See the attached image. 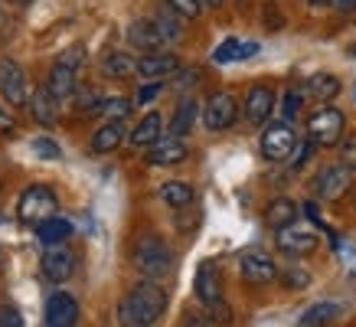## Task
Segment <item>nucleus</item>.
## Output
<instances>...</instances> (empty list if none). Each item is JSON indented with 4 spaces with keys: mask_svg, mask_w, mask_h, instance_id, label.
<instances>
[{
    "mask_svg": "<svg viewBox=\"0 0 356 327\" xmlns=\"http://www.w3.org/2000/svg\"><path fill=\"white\" fill-rule=\"evenodd\" d=\"M161 82H147V86H140L138 88V105H151V102H154V98H157V95H161Z\"/></svg>",
    "mask_w": 356,
    "mask_h": 327,
    "instance_id": "obj_37",
    "label": "nucleus"
},
{
    "mask_svg": "<svg viewBox=\"0 0 356 327\" xmlns=\"http://www.w3.org/2000/svg\"><path fill=\"white\" fill-rule=\"evenodd\" d=\"M40 265H43V275L49 282H65L69 275L76 272V255L65 249V246H46Z\"/></svg>",
    "mask_w": 356,
    "mask_h": 327,
    "instance_id": "obj_13",
    "label": "nucleus"
},
{
    "mask_svg": "<svg viewBox=\"0 0 356 327\" xmlns=\"http://www.w3.org/2000/svg\"><path fill=\"white\" fill-rule=\"evenodd\" d=\"M275 111V88L271 86H252L245 92V118L252 125H265Z\"/></svg>",
    "mask_w": 356,
    "mask_h": 327,
    "instance_id": "obj_15",
    "label": "nucleus"
},
{
    "mask_svg": "<svg viewBox=\"0 0 356 327\" xmlns=\"http://www.w3.org/2000/svg\"><path fill=\"white\" fill-rule=\"evenodd\" d=\"M337 317H340V305L337 301H317L307 311H301L298 327H327V324H334Z\"/></svg>",
    "mask_w": 356,
    "mask_h": 327,
    "instance_id": "obj_24",
    "label": "nucleus"
},
{
    "mask_svg": "<svg viewBox=\"0 0 356 327\" xmlns=\"http://www.w3.org/2000/svg\"><path fill=\"white\" fill-rule=\"evenodd\" d=\"M56 207H59V200L49 186H30V190H23L20 200H17V216L23 223H43V219L56 216Z\"/></svg>",
    "mask_w": 356,
    "mask_h": 327,
    "instance_id": "obj_4",
    "label": "nucleus"
},
{
    "mask_svg": "<svg viewBox=\"0 0 356 327\" xmlns=\"http://www.w3.org/2000/svg\"><path fill=\"white\" fill-rule=\"evenodd\" d=\"M304 109V92L301 88H288L284 92V102H281V115H284V121H294L298 115H301Z\"/></svg>",
    "mask_w": 356,
    "mask_h": 327,
    "instance_id": "obj_34",
    "label": "nucleus"
},
{
    "mask_svg": "<svg viewBox=\"0 0 356 327\" xmlns=\"http://www.w3.org/2000/svg\"><path fill=\"white\" fill-rule=\"evenodd\" d=\"M203 7H222V0H203Z\"/></svg>",
    "mask_w": 356,
    "mask_h": 327,
    "instance_id": "obj_44",
    "label": "nucleus"
},
{
    "mask_svg": "<svg viewBox=\"0 0 356 327\" xmlns=\"http://www.w3.org/2000/svg\"><path fill=\"white\" fill-rule=\"evenodd\" d=\"M30 115H33L36 121H40L43 128L56 125V115H59V98H56L46 86H43V88H36V92L30 95Z\"/></svg>",
    "mask_w": 356,
    "mask_h": 327,
    "instance_id": "obj_19",
    "label": "nucleus"
},
{
    "mask_svg": "<svg viewBox=\"0 0 356 327\" xmlns=\"http://www.w3.org/2000/svg\"><path fill=\"white\" fill-rule=\"evenodd\" d=\"M334 7L340 13H356V0H334Z\"/></svg>",
    "mask_w": 356,
    "mask_h": 327,
    "instance_id": "obj_41",
    "label": "nucleus"
},
{
    "mask_svg": "<svg viewBox=\"0 0 356 327\" xmlns=\"http://www.w3.org/2000/svg\"><path fill=\"white\" fill-rule=\"evenodd\" d=\"M196 115H200V102H196V98H184V102L177 105V111H173L170 125H167V134H173V138L190 134L196 125Z\"/></svg>",
    "mask_w": 356,
    "mask_h": 327,
    "instance_id": "obj_21",
    "label": "nucleus"
},
{
    "mask_svg": "<svg viewBox=\"0 0 356 327\" xmlns=\"http://www.w3.org/2000/svg\"><path fill=\"white\" fill-rule=\"evenodd\" d=\"M281 282H284V288H291V292H304V288H311V272L301 269V265H291V269L281 272Z\"/></svg>",
    "mask_w": 356,
    "mask_h": 327,
    "instance_id": "obj_32",
    "label": "nucleus"
},
{
    "mask_svg": "<svg viewBox=\"0 0 356 327\" xmlns=\"http://www.w3.org/2000/svg\"><path fill=\"white\" fill-rule=\"evenodd\" d=\"M161 200L170 209H186L193 203V186L184 184V180H167V184L161 186Z\"/></svg>",
    "mask_w": 356,
    "mask_h": 327,
    "instance_id": "obj_27",
    "label": "nucleus"
},
{
    "mask_svg": "<svg viewBox=\"0 0 356 327\" xmlns=\"http://www.w3.org/2000/svg\"><path fill=\"white\" fill-rule=\"evenodd\" d=\"M180 69V59L173 53H144L138 59V76L140 79H147V82H161L163 76H173Z\"/></svg>",
    "mask_w": 356,
    "mask_h": 327,
    "instance_id": "obj_14",
    "label": "nucleus"
},
{
    "mask_svg": "<svg viewBox=\"0 0 356 327\" xmlns=\"http://www.w3.org/2000/svg\"><path fill=\"white\" fill-rule=\"evenodd\" d=\"M180 20H196L203 13V0H163Z\"/></svg>",
    "mask_w": 356,
    "mask_h": 327,
    "instance_id": "obj_33",
    "label": "nucleus"
},
{
    "mask_svg": "<svg viewBox=\"0 0 356 327\" xmlns=\"http://www.w3.org/2000/svg\"><path fill=\"white\" fill-rule=\"evenodd\" d=\"M163 138V118H161V111H147L144 118L131 128L128 134V141L131 147H154V144Z\"/></svg>",
    "mask_w": 356,
    "mask_h": 327,
    "instance_id": "obj_17",
    "label": "nucleus"
},
{
    "mask_svg": "<svg viewBox=\"0 0 356 327\" xmlns=\"http://www.w3.org/2000/svg\"><path fill=\"white\" fill-rule=\"evenodd\" d=\"M206 311H209V321H216V324H229V321H232V311H229L226 301H219V305H209Z\"/></svg>",
    "mask_w": 356,
    "mask_h": 327,
    "instance_id": "obj_38",
    "label": "nucleus"
},
{
    "mask_svg": "<svg viewBox=\"0 0 356 327\" xmlns=\"http://www.w3.org/2000/svg\"><path fill=\"white\" fill-rule=\"evenodd\" d=\"M134 105H138V102H128V98H121V95H111V98H102L98 115H105L108 121H124Z\"/></svg>",
    "mask_w": 356,
    "mask_h": 327,
    "instance_id": "obj_30",
    "label": "nucleus"
},
{
    "mask_svg": "<svg viewBox=\"0 0 356 327\" xmlns=\"http://www.w3.org/2000/svg\"><path fill=\"white\" fill-rule=\"evenodd\" d=\"M36 236L43 246H63L69 236H72V223L69 219H59V216H49L43 223H36Z\"/></svg>",
    "mask_w": 356,
    "mask_h": 327,
    "instance_id": "obj_26",
    "label": "nucleus"
},
{
    "mask_svg": "<svg viewBox=\"0 0 356 327\" xmlns=\"http://www.w3.org/2000/svg\"><path fill=\"white\" fill-rule=\"evenodd\" d=\"M343 128H346L343 111L334 109V105H321L314 115H307V138H311L317 147H334V144H340L343 141Z\"/></svg>",
    "mask_w": 356,
    "mask_h": 327,
    "instance_id": "obj_3",
    "label": "nucleus"
},
{
    "mask_svg": "<svg viewBox=\"0 0 356 327\" xmlns=\"http://www.w3.org/2000/svg\"><path fill=\"white\" fill-rule=\"evenodd\" d=\"M238 269H242V278H245L248 285H268L281 275L275 259L265 255V252H248V255H242Z\"/></svg>",
    "mask_w": 356,
    "mask_h": 327,
    "instance_id": "obj_12",
    "label": "nucleus"
},
{
    "mask_svg": "<svg viewBox=\"0 0 356 327\" xmlns=\"http://www.w3.org/2000/svg\"><path fill=\"white\" fill-rule=\"evenodd\" d=\"M350 184H353V170L343 164H330V167H321L314 177V196L317 200H340L350 190Z\"/></svg>",
    "mask_w": 356,
    "mask_h": 327,
    "instance_id": "obj_6",
    "label": "nucleus"
},
{
    "mask_svg": "<svg viewBox=\"0 0 356 327\" xmlns=\"http://www.w3.org/2000/svg\"><path fill=\"white\" fill-rule=\"evenodd\" d=\"M102 72L108 79H128L138 72V59L128 53H111L105 56V63H102Z\"/></svg>",
    "mask_w": 356,
    "mask_h": 327,
    "instance_id": "obj_28",
    "label": "nucleus"
},
{
    "mask_svg": "<svg viewBox=\"0 0 356 327\" xmlns=\"http://www.w3.org/2000/svg\"><path fill=\"white\" fill-rule=\"evenodd\" d=\"M0 95L7 105L13 109H23V105H30V92H26V76H23V69L13 59H0Z\"/></svg>",
    "mask_w": 356,
    "mask_h": 327,
    "instance_id": "obj_7",
    "label": "nucleus"
},
{
    "mask_svg": "<svg viewBox=\"0 0 356 327\" xmlns=\"http://www.w3.org/2000/svg\"><path fill=\"white\" fill-rule=\"evenodd\" d=\"M340 164L350 167V170L356 174V134H350V138L340 141Z\"/></svg>",
    "mask_w": 356,
    "mask_h": 327,
    "instance_id": "obj_36",
    "label": "nucleus"
},
{
    "mask_svg": "<svg viewBox=\"0 0 356 327\" xmlns=\"http://www.w3.org/2000/svg\"><path fill=\"white\" fill-rule=\"evenodd\" d=\"M294 219H298V203H294V200H288V196L271 200L268 209H265V223H268L275 232H278V229L294 226Z\"/></svg>",
    "mask_w": 356,
    "mask_h": 327,
    "instance_id": "obj_22",
    "label": "nucleus"
},
{
    "mask_svg": "<svg viewBox=\"0 0 356 327\" xmlns=\"http://www.w3.org/2000/svg\"><path fill=\"white\" fill-rule=\"evenodd\" d=\"M180 327H206V321L203 317H196V314H190V317H184V324Z\"/></svg>",
    "mask_w": 356,
    "mask_h": 327,
    "instance_id": "obj_42",
    "label": "nucleus"
},
{
    "mask_svg": "<svg viewBox=\"0 0 356 327\" xmlns=\"http://www.w3.org/2000/svg\"><path fill=\"white\" fill-rule=\"evenodd\" d=\"M304 92L311 98H317V102H334V98L340 95V79H337L334 72H314V76L307 79Z\"/></svg>",
    "mask_w": 356,
    "mask_h": 327,
    "instance_id": "obj_25",
    "label": "nucleus"
},
{
    "mask_svg": "<svg viewBox=\"0 0 356 327\" xmlns=\"http://www.w3.org/2000/svg\"><path fill=\"white\" fill-rule=\"evenodd\" d=\"M79 301L69 292H53L46 301V327H76Z\"/></svg>",
    "mask_w": 356,
    "mask_h": 327,
    "instance_id": "obj_11",
    "label": "nucleus"
},
{
    "mask_svg": "<svg viewBox=\"0 0 356 327\" xmlns=\"http://www.w3.org/2000/svg\"><path fill=\"white\" fill-rule=\"evenodd\" d=\"M186 154H190V147L184 144V138H173V134H167V138H161V141L151 147L147 161H151L154 167H173V164H184Z\"/></svg>",
    "mask_w": 356,
    "mask_h": 327,
    "instance_id": "obj_16",
    "label": "nucleus"
},
{
    "mask_svg": "<svg viewBox=\"0 0 356 327\" xmlns=\"http://www.w3.org/2000/svg\"><path fill=\"white\" fill-rule=\"evenodd\" d=\"M30 151L40 154V157H46V161H56V157L63 154V147H59L53 138H33V141H30Z\"/></svg>",
    "mask_w": 356,
    "mask_h": 327,
    "instance_id": "obj_35",
    "label": "nucleus"
},
{
    "mask_svg": "<svg viewBox=\"0 0 356 327\" xmlns=\"http://www.w3.org/2000/svg\"><path fill=\"white\" fill-rule=\"evenodd\" d=\"M0 327H23V317L17 308H0Z\"/></svg>",
    "mask_w": 356,
    "mask_h": 327,
    "instance_id": "obj_39",
    "label": "nucleus"
},
{
    "mask_svg": "<svg viewBox=\"0 0 356 327\" xmlns=\"http://www.w3.org/2000/svg\"><path fill=\"white\" fill-rule=\"evenodd\" d=\"M314 10H324V7H334V0H307Z\"/></svg>",
    "mask_w": 356,
    "mask_h": 327,
    "instance_id": "obj_43",
    "label": "nucleus"
},
{
    "mask_svg": "<svg viewBox=\"0 0 356 327\" xmlns=\"http://www.w3.org/2000/svg\"><path fill=\"white\" fill-rule=\"evenodd\" d=\"M170 10V7H167ZM154 23H157V30H161V36H163V43H177L180 36H184V26L177 23V13H157L154 17Z\"/></svg>",
    "mask_w": 356,
    "mask_h": 327,
    "instance_id": "obj_31",
    "label": "nucleus"
},
{
    "mask_svg": "<svg viewBox=\"0 0 356 327\" xmlns=\"http://www.w3.org/2000/svg\"><path fill=\"white\" fill-rule=\"evenodd\" d=\"M259 53V43H238V40H226V43L219 46L216 53H213V63H236V59H248V56Z\"/></svg>",
    "mask_w": 356,
    "mask_h": 327,
    "instance_id": "obj_29",
    "label": "nucleus"
},
{
    "mask_svg": "<svg viewBox=\"0 0 356 327\" xmlns=\"http://www.w3.org/2000/svg\"><path fill=\"white\" fill-rule=\"evenodd\" d=\"M294 147H298V134L288 121H271L265 134H261V157L271 164H281V161H291Z\"/></svg>",
    "mask_w": 356,
    "mask_h": 327,
    "instance_id": "obj_5",
    "label": "nucleus"
},
{
    "mask_svg": "<svg viewBox=\"0 0 356 327\" xmlns=\"http://www.w3.org/2000/svg\"><path fill=\"white\" fill-rule=\"evenodd\" d=\"M59 63H65V65H72V69H79V65L86 63V49H65L63 56H59Z\"/></svg>",
    "mask_w": 356,
    "mask_h": 327,
    "instance_id": "obj_40",
    "label": "nucleus"
},
{
    "mask_svg": "<svg viewBox=\"0 0 356 327\" xmlns=\"http://www.w3.org/2000/svg\"><path fill=\"white\" fill-rule=\"evenodd\" d=\"M121 141H124V121H105V125L92 134V151L111 154V151H118Z\"/></svg>",
    "mask_w": 356,
    "mask_h": 327,
    "instance_id": "obj_23",
    "label": "nucleus"
},
{
    "mask_svg": "<svg viewBox=\"0 0 356 327\" xmlns=\"http://www.w3.org/2000/svg\"><path fill=\"white\" fill-rule=\"evenodd\" d=\"M236 115H238L236 95H232V92H216V95H209V102H206L203 125L209 131H226V128H232Z\"/></svg>",
    "mask_w": 356,
    "mask_h": 327,
    "instance_id": "obj_8",
    "label": "nucleus"
},
{
    "mask_svg": "<svg viewBox=\"0 0 356 327\" xmlns=\"http://www.w3.org/2000/svg\"><path fill=\"white\" fill-rule=\"evenodd\" d=\"M76 72L79 69H72V65H65V63L56 59V65L49 69V76H46V88H49L56 98H69L72 92H76V86H79Z\"/></svg>",
    "mask_w": 356,
    "mask_h": 327,
    "instance_id": "obj_20",
    "label": "nucleus"
},
{
    "mask_svg": "<svg viewBox=\"0 0 356 327\" xmlns=\"http://www.w3.org/2000/svg\"><path fill=\"white\" fill-rule=\"evenodd\" d=\"M128 43L134 49H144V53H157L163 46V36L154 20H134L128 26Z\"/></svg>",
    "mask_w": 356,
    "mask_h": 327,
    "instance_id": "obj_18",
    "label": "nucleus"
},
{
    "mask_svg": "<svg viewBox=\"0 0 356 327\" xmlns=\"http://www.w3.org/2000/svg\"><path fill=\"white\" fill-rule=\"evenodd\" d=\"M134 269H138L144 278H161V275L170 272L173 265V249L161 236H140L134 242Z\"/></svg>",
    "mask_w": 356,
    "mask_h": 327,
    "instance_id": "obj_2",
    "label": "nucleus"
},
{
    "mask_svg": "<svg viewBox=\"0 0 356 327\" xmlns=\"http://www.w3.org/2000/svg\"><path fill=\"white\" fill-rule=\"evenodd\" d=\"M167 311V292L147 278L138 282L124 298L118 301V324L121 327H154Z\"/></svg>",
    "mask_w": 356,
    "mask_h": 327,
    "instance_id": "obj_1",
    "label": "nucleus"
},
{
    "mask_svg": "<svg viewBox=\"0 0 356 327\" xmlns=\"http://www.w3.org/2000/svg\"><path fill=\"white\" fill-rule=\"evenodd\" d=\"M275 246H278V252H284V255H291V259H301V255H311V252H317V246H321V239H317V232H304V229H278L275 232Z\"/></svg>",
    "mask_w": 356,
    "mask_h": 327,
    "instance_id": "obj_9",
    "label": "nucleus"
},
{
    "mask_svg": "<svg viewBox=\"0 0 356 327\" xmlns=\"http://www.w3.org/2000/svg\"><path fill=\"white\" fill-rule=\"evenodd\" d=\"M193 288H196V298H200L206 308L222 301V275H219L216 262H200L196 278H193Z\"/></svg>",
    "mask_w": 356,
    "mask_h": 327,
    "instance_id": "obj_10",
    "label": "nucleus"
},
{
    "mask_svg": "<svg viewBox=\"0 0 356 327\" xmlns=\"http://www.w3.org/2000/svg\"><path fill=\"white\" fill-rule=\"evenodd\" d=\"M20 3H30V0H20Z\"/></svg>",
    "mask_w": 356,
    "mask_h": 327,
    "instance_id": "obj_45",
    "label": "nucleus"
}]
</instances>
